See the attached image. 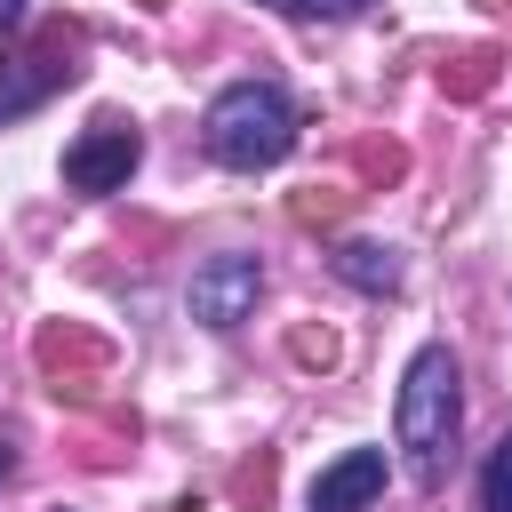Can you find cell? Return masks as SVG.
I'll list each match as a JSON object with an SVG mask.
<instances>
[{
    "instance_id": "7a4b0ae2",
    "label": "cell",
    "mask_w": 512,
    "mask_h": 512,
    "mask_svg": "<svg viewBox=\"0 0 512 512\" xmlns=\"http://www.w3.org/2000/svg\"><path fill=\"white\" fill-rule=\"evenodd\" d=\"M200 144L216 168L232 176H256V168H280L296 152V104L280 80H232L208 96V120H200Z\"/></svg>"
},
{
    "instance_id": "277c9868",
    "label": "cell",
    "mask_w": 512,
    "mask_h": 512,
    "mask_svg": "<svg viewBox=\"0 0 512 512\" xmlns=\"http://www.w3.org/2000/svg\"><path fill=\"white\" fill-rule=\"evenodd\" d=\"M256 296H264V264L256 256H208L200 272H192V288H184V304H192V320L200 328H240L248 312H256Z\"/></svg>"
},
{
    "instance_id": "8992f818",
    "label": "cell",
    "mask_w": 512,
    "mask_h": 512,
    "mask_svg": "<svg viewBox=\"0 0 512 512\" xmlns=\"http://www.w3.org/2000/svg\"><path fill=\"white\" fill-rule=\"evenodd\" d=\"M328 264H336V280H352L360 296H392V288H400V256L376 248V240H344Z\"/></svg>"
},
{
    "instance_id": "52a82bcc",
    "label": "cell",
    "mask_w": 512,
    "mask_h": 512,
    "mask_svg": "<svg viewBox=\"0 0 512 512\" xmlns=\"http://www.w3.org/2000/svg\"><path fill=\"white\" fill-rule=\"evenodd\" d=\"M480 512H512V432L488 448V464H480Z\"/></svg>"
},
{
    "instance_id": "ba28073f",
    "label": "cell",
    "mask_w": 512,
    "mask_h": 512,
    "mask_svg": "<svg viewBox=\"0 0 512 512\" xmlns=\"http://www.w3.org/2000/svg\"><path fill=\"white\" fill-rule=\"evenodd\" d=\"M288 16H320V24H336V16H360L368 0H280Z\"/></svg>"
},
{
    "instance_id": "6da1fadb",
    "label": "cell",
    "mask_w": 512,
    "mask_h": 512,
    "mask_svg": "<svg viewBox=\"0 0 512 512\" xmlns=\"http://www.w3.org/2000/svg\"><path fill=\"white\" fill-rule=\"evenodd\" d=\"M456 424H464V360L448 344H416V360L400 368V400H392V440L416 488H440L456 464Z\"/></svg>"
},
{
    "instance_id": "9c48e42d",
    "label": "cell",
    "mask_w": 512,
    "mask_h": 512,
    "mask_svg": "<svg viewBox=\"0 0 512 512\" xmlns=\"http://www.w3.org/2000/svg\"><path fill=\"white\" fill-rule=\"evenodd\" d=\"M24 8H32V0H0V24H24Z\"/></svg>"
},
{
    "instance_id": "5b68a950",
    "label": "cell",
    "mask_w": 512,
    "mask_h": 512,
    "mask_svg": "<svg viewBox=\"0 0 512 512\" xmlns=\"http://www.w3.org/2000/svg\"><path fill=\"white\" fill-rule=\"evenodd\" d=\"M376 488H384V448H352L312 480V512H368Z\"/></svg>"
},
{
    "instance_id": "3957f363",
    "label": "cell",
    "mask_w": 512,
    "mask_h": 512,
    "mask_svg": "<svg viewBox=\"0 0 512 512\" xmlns=\"http://www.w3.org/2000/svg\"><path fill=\"white\" fill-rule=\"evenodd\" d=\"M136 160H144L136 120H96L88 136L64 144V184H72V192H120V184L136 176Z\"/></svg>"
}]
</instances>
